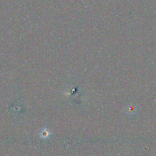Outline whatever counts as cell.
<instances>
[{"label":"cell","instance_id":"cell-1","mask_svg":"<svg viewBox=\"0 0 156 156\" xmlns=\"http://www.w3.org/2000/svg\"><path fill=\"white\" fill-rule=\"evenodd\" d=\"M49 135V132L48 131L47 129H43L41 132V137L42 138H46Z\"/></svg>","mask_w":156,"mask_h":156}]
</instances>
